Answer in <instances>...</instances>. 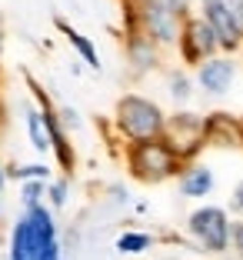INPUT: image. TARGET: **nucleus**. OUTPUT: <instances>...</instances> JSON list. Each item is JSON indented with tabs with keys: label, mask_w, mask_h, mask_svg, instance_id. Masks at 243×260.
Listing matches in <instances>:
<instances>
[{
	"label": "nucleus",
	"mask_w": 243,
	"mask_h": 260,
	"mask_svg": "<svg viewBox=\"0 0 243 260\" xmlns=\"http://www.w3.org/2000/svg\"><path fill=\"white\" fill-rule=\"evenodd\" d=\"M117 127H120L123 137H130L133 144H144V140H157L167 134V117L163 110L147 97L137 93H127L117 104Z\"/></svg>",
	"instance_id": "obj_1"
},
{
	"label": "nucleus",
	"mask_w": 243,
	"mask_h": 260,
	"mask_svg": "<svg viewBox=\"0 0 243 260\" xmlns=\"http://www.w3.org/2000/svg\"><path fill=\"white\" fill-rule=\"evenodd\" d=\"M127 164L137 180L160 184V180H167V177H173L180 170V153H177V147L167 137H157V140H144V144L130 147Z\"/></svg>",
	"instance_id": "obj_2"
},
{
	"label": "nucleus",
	"mask_w": 243,
	"mask_h": 260,
	"mask_svg": "<svg viewBox=\"0 0 243 260\" xmlns=\"http://www.w3.org/2000/svg\"><path fill=\"white\" fill-rule=\"evenodd\" d=\"M57 240V227L47 207L27 210L23 220H17L14 237H10V260H37L47 247Z\"/></svg>",
	"instance_id": "obj_3"
},
{
	"label": "nucleus",
	"mask_w": 243,
	"mask_h": 260,
	"mask_svg": "<svg viewBox=\"0 0 243 260\" xmlns=\"http://www.w3.org/2000/svg\"><path fill=\"white\" fill-rule=\"evenodd\" d=\"M133 27L130 30H144L153 44H173L180 40V17L167 7V0H133Z\"/></svg>",
	"instance_id": "obj_4"
},
{
	"label": "nucleus",
	"mask_w": 243,
	"mask_h": 260,
	"mask_svg": "<svg viewBox=\"0 0 243 260\" xmlns=\"http://www.w3.org/2000/svg\"><path fill=\"white\" fill-rule=\"evenodd\" d=\"M187 227H190L193 240L210 253H223L230 247V240H233V227L227 220V210H220V207H200V210H193Z\"/></svg>",
	"instance_id": "obj_5"
},
{
	"label": "nucleus",
	"mask_w": 243,
	"mask_h": 260,
	"mask_svg": "<svg viewBox=\"0 0 243 260\" xmlns=\"http://www.w3.org/2000/svg\"><path fill=\"white\" fill-rule=\"evenodd\" d=\"M217 50H220L217 30H213L203 17H190V20H183V30H180V54H183V60L200 67V63L210 60Z\"/></svg>",
	"instance_id": "obj_6"
},
{
	"label": "nucleus",
	"mask_w": 243,
	"mask_h": 260,
	"mask_svg": "<svg viewBox=\"0 0 243 260\" xmlns=\"http://www.w3.org/2000/svg\"><path fill=\"white\" fill-rule=\"evenodd\" d=\"M200 7H203V20L217 30L220 47L223 50H236V47L243 44V34H240V27H236L233 14H230L227 0H200Z\"/></svg>",
	"instance_id": "obj_7"
},
{
	"label": "nucleus",
	"mask_w": 243,
	"mask_h": 260,
	"mask_svg": "<svg viewBox=\"0 0 243 260\" xmlns=\"http://www.w3.org/2000/svg\"><path fill=\"white\" fill-rule=\"evenodd\" d=\"M233 77H236V63L230 57H210L197 70V80L206 93H227L230 84H233Z\"/></svg>",
	"instance_id": "obj_8"
},
{
	"label": "nucleus",
	"mask_w": 243,
	"mask_h": 260,
	"mask_svg": "<svg viewBox=\"0 0 243 260\" xmlns=\"http://www.w3.org/2000/svg\"><path fill=\"white\" fill-rule=\"evenodd\" d=\"M127 54H130V63L137 70H150L153 63H157V44H153L144 30H130Z\"/></svg>",
	"instance_id": "obj_9"
},
{
	"label": "nucleus",
	"mask_w": 243,
	"mask_h": 260,
	"mask_svg": "<svg viewBox=\"0 0 243 260\" xmlns=\"http://www.w3.org/2000/svg\"><path fill=\"white\" fill-rule=\"evenodd\" d=\"M180 190H183V197H206L213 190V174L206 167H200V164H193V167L183 170Z\"/></svg>",
	"instance_id": "obj_10"
},
{
	"label": "nucleus",
	"mask_w": 243,
	"mask_h": 260,
	"mask_svg": "<svg viewBox=\"0 0 243 260\" xmlns=\"http://www.w3.org/2000/svg\"><path fill=\"white\" fill-rule=\"evenodd\" d=\"M27 127H30V140H33V147H37L40 153H47L50 150V130H47V117L40 114V110H27Z\"/></svg>",
	"instance_id": "obj_11"
},
{
	"label": "nucleus",
	"mask_w": 243,
	"mask_h": 260,
	"mask_svg": "<svg viewBox=\"0 0 243 260\" xmlns=\"http://www.w3.org/2000/svg\"><path fill=\"white\" fill-rule=\"evenodd\" d=\"M57 27H60V30L67 34V40H70V44H74V50H77V54H80V57H84V60L90 63V67H100V57H97V50H93V44H90V40L84 37V34H77L74 27H67V23H63V20H57Z\"/></svg>",
	"instance_id": "obj_12"
},
{
	"label": "nucleus",
	"mask_w": 243,
	"mask_h": 260,
	"mask_svg": "<svg viewBox=\"0 0 243 260\" xmlns=\"http://www.w3.org/2000/svg\"><path fill=\"white\" fill-rule=\"evenodd\" d=\"M150 247V237L147 234H123L120 240H117V250L120 253H140Z\"/></svg>",
	"instance_id": "obj_13"
},
{
	"label": "nucleus",
	"mask_w": 243,
	"mask_h": 260,
	"mask_svg": "<svg viewBox=\"0 0 243 260\" xmlns=\"http://www.w3.org/2000/svg\"><path fill=\"white\" fill-rule=\"evenodd\" d=\"M170 93H173V100H187L190 97V80H187V74H170Z\"/></svg>",
	"instance_id": "obj_14"
},
{
	"label": "nucleus",
	"mask_w": 243,
	"mask_h": 260,
	"mask_svg": "<svg viewBox=\"0 0 243 260\" xmlns=\"http://www.w3.org/2000/svg\"><path fill=\"white\" fill-rule=\"evenodd\" d=\"M40 190H44V184H40V180H30V184L23 187V204H27V210L40 207Z\"/></svg>",
	"instance_id": "obj_15"
},
{
	"label": "nucleus",
	"mask_w": 243,
	"mask_h": 260,
	"mask_svg": "<svg viewBox=\"0 0 243 260\" xmlns=\"http://www.w3.org/2000/svg\"><path fill=\"white\" fill-rule=\"evenodd\" d=\"M50 174L47 167H40V164H33V167H20L14 170V177H20V180H44V177Z\"/></svg>",
	"instance_id": "obj_16"
},
{
	"label": "nucleus",
	"mask_w": 243,
	"mask_h": 260,
	"mask_svg": "<svg viewBox=\"0 0 243 260\" xmlns=\"http://www.w3.org/2000/svg\"><path fill=\"white\" fill-rule=\"evenodd\" d=\"M50 200H53V207L67 204V184H63V180H57V184L50 187Z\"/></svg>",
	"instance_id": "obj_17"
},
{
	"label": "nucleus",
	"mask_w": 243,
	"mask_h": 260,
	"mask_svg": "<svg viewBox=\"0 0 243 260\" xmlns=\"http://www.w3.org/2000/svg\"><path fill=\"white\" fill-rule=\"evenodd\" d=\"M167 7L173 10L180 20H190V0H167Z\"/></svg>",
	"instance_id": "obj_18"
},
{
	"label": "nucleus",
	"mask_w": 243,
	"mask_h": 260,
	"mask_svg": "<svg viewBox=\"0 0 243 260\" xmlns=\"http://www.w3.org/2000/svg\"><path fill=\"white\" fill-rule=\"evenodd\" d=\"M227 7H230V14H233L236 27H240V34H243V0H227Z\"/></svg>",
	"instance_id": "obj_19"
},
{
	"label": "nucleus",
	"mask_w": 243,
	"mask_h": 260,
	"mask_svg": "<svg viewBox=\"0 0 243 260\" xmlns=\"http://www.w3.org/2000/svg\"><path fill=\"white\" fill-rule=\"evenodd\" d=\"M233 247H236V253H240V260H243V220L233 223Z\"/></svg>",
	"instance_id": "obj_20"
},
{
	"label": "nucleus",
	"mask_w": 243,
	"mask_h": 260,
	"mask_svg": "<svg viewBox=\"0 0 243 260\" xmlns=\"http://www.w3.org/2000/svg\"><path fill=\"white\" fill-rule=\"evenodd\" d=\"M230 207H233V210H240V214H243V180H240V184L233 187V200H230Z\"/></svg>",
	"instance_id": "obj_21"
},
{
	"label": "nucleus",
	"mask_w": 243,
	"mask_h": 260,
	"mask_svg": "<svg viewBox=\"0 0 243 260\" xmlns=\"http://www.w3.org/2000/svg\"><path fill=\"white\" fill-rule=\"evenodd\" d=\"M0 54H4V34H0Z\"/></svg>",
	"instance_id": "obj_22"
},
{
	"label": "nucleus",
	"mask_w": 243,
	"mask_h": 260,
	"mask_svg": "<svg viewBox=\"0 0 243 260\" xmlns=\"http://www.w3.org/2000/svg\"><path fill=\"white\" fill-rule=\"evenodd\" d=\"M0 187H4V167H0Z\"/></svg>",
	"instance_id": "obj_23"
}]
</instances>
